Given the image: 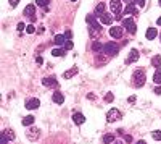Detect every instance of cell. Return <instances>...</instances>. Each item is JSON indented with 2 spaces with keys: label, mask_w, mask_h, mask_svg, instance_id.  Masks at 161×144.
<instances>
[{
  "label": "cell",
  "mask_w": 161,
  "mask_h": 144,
  "mask_svg": "<svg viewBox=\"0 0 161 144\" xmlns=\"http://www.w3.org/2000/svg\"><path fill=\"white\" fill-rule=\"evenodd\" d=\"M86 20L89 23V33H90V36H92V37H97V36L102 33V24L97 23V20H95L94 15H87Z\"/></svg>",
  "instance_id": "cell-1"
},
{
  "label": "cell",
  "mask_w": 161,
  "mask_h": 144,
  "mask_svg": "<svg viewBox=\"0 0 161 144\" xmlns=\"http://www.w3.org/2000/svg\"><path fill=\"white\" fill-rule=\"evenodd\" d=\"M147 81V75H145V70L142 68H137L134 73H132V84L134 88H142Z\"/></svg>",
  "instance_id": "cell-2"
},
{
  "label": "cell",
  "mask_w": 161,
  "mask_h": 144,
  "mask_svg": "<svg viewBox=\"0 0 161 144\" xmlns=\"http://www.w3.org/2000/svg\"><path fill=\"white\" fill-rule=\"evenodd\" d=\"M103 52L110 57H115V55H118V52H119V46L115 44V42H107V44L103 46Z\"/></svg>",
  "instance_id": "cell-3"
},
{
  "label": "cell",
  "mask_w": 161,
  "mask_h": 144,
  "mask_svg": "<svg viewBox=\"0 0 161 144\" xmlns=\"http://www.w3.org/2000/svg\"><path fill=\"white\" fill-rule=\"evenodd\" d=\"M15 141V131L13 129H3L2 134H0V142L2 144H6V142H13Z\"/></svg>",
  "instance_id": "cell-4"
},
{
  "label": "cell",
  "mask_w": 161,
  "mask_h": 144,
  "mask_svg": "<svg viewBox=\"0 0 161 144\" xmlns=\"http://www.w3.org/2000/svg\"><path fill=\"white\" fill-rule=\"evenodd\" d=\"M123 28H124L127 33H131V34H135V31H137V26H135L134 20H132L131 16H127V18L123 20Z\"/></svg>",
  "instance_id": "cell-5"
},
{
  "label": "cell",
  "mask_w": 161,
  "mask_h": 144,
  "mask_svg": "<svg viewBox=\"0 0 161 144\" xmlns=\"http://www.w3.org/2000/svg\"><path fill=\"white\" fill-rule=\"evenodd\" d=\"M121 118H123V113L118 109H110L107 112V120L110 121V123H113V121H119Z\"/></svg>",
  "instance_id": "cell-6"
},
{
  "label": "cell",
  "mask_w": 161,
  "mask_h": 144,
  "mask_svg": "<svg viewBox=\"0 0 161 144\" xmlns=\"http://www.w3.org/2000/svg\"><path fill=\"white\" fill-rule=\"evenodd\" d=\"M110 7H111V11H113V15H116L119 18L123 15V5H121V0H111L110 2Z\"/></svg>",
  "instance_id": "cell-7"
},
{
  "label": "cell",
  "mask_w": 161,
  "mask_h": 144,
  "mask_svg": "<svg viewBox=\"0 0 161 144\" xmlns=\"http://www.w3.org/2000/svg\"><path fill=\"white\" fill-rule=\"evenodd\" d=\"M123 34H124V28H123V26H111L110 36H111L113 39H121Z\"/></svg>",
  "instance_id": "cell-8"
},
{
  "label": "cell",
  "mask_w": 161,
  "mask_h": 144,
  "mask_svg": "<svg viewBox=\"0 0 161 144\" xmlns=\"http://www.w3.org/2000/svg\"><path fill=\"white\" fill-rule=\"evenodd\" d=\"M39 136H40V129L37 126H29V129H27V138L31 141H36Z\"/></svg>",
  "instance_id": "cell-9"
},
{
  "label": "cell",
  "mask_w": 161,
  "mask_h": 144,
  "mask_svg": "<svg viewBox=\"0 0 161 144\" xmlns=\"http://www.w3.org/2000/svg\"><path fill=\"white\" fill-rule=\"evenodd\" d=\"M39 105H40V100L36 99V97H31V99H27V100H26V109H27V110L39 109Z\"/></svg>",
  "instance_id": "cell-10"
},
{
  "label": "cell",
  "mask_w": 161,
  "mask_h": 144,
  "mask_svg": "<svg viewBox=\"0 0 161 144\" xmlns=\"http://www.w3.org/2000/svg\"><path fill=\"white\" fill-rule=\"evenodd\" d=\"M42 84H44L45 88H53V89H57L60 86L55 78H44V80H42Z\"/></svg>",
  "instance_id": "cell-11"
},
{
  "label": "cell",
  "mask_w": 161,
  "mask_h": 144,
  "mask_svg": "<svg viewBox=\"0 0 161 144\" xmlns=\"http://www.w3.org/2000/svg\"><path fill=\"white\" fill-rule=\"evenodd\" d=\"M137 60H139V50L132 49L129 52V55H127V59H126V65H131V63H134Z\"/></svg>",
  "instance_id": "cell-12"
},
{
  "label": "cell",
  "mask_w": 161,
  "mask_h": 144,
  "mask_svg": "<svg viewBox=\"0 0 161 144\" xmlns=\"http://www.w3.org/2000/svg\"><path fill=\"white\" fill-rule=\"evenodd\" d=\"M36 7L34 5H27L26 8H24V16H27V18H31L32 21H36Z\"/></svg>",
  "instance_id": "cell-13"
},
{
  "label": "cell",
  "mask_w": 161,
  "mask_h": 144,
  "mask_svg": "<svg viewBox=\"0 0 161 144\" xmlns=\"http://www.w3.org/2000/svg\"><path fill=\"white\" fill-rule=\"evenodd\" d=\"M135 3H132V2H129L127 5H126V8H124V15H135V13H137V8H135Z\"/></svg>",
  "instance_id": "cell-14"
},
{
  "label": "cell",
  "mask_w": 161,
  "mask_h": 144,
  "mask_svg": "<svg viewBox=\"0 0 161 144\" xmlns=\"http://www.w3.org/2000/svg\"><path fill=\"white\" fill-rule=\"evenodd\" d=\"M73 121H74L76 125H82L84 121H86V117H84L81 112H74L73 113Z\"/></svg>",
  "instance_id": "cell-15"
},
{
  "label": "cell",
  "mask_w": 161,
  "mask_h": 144,
  "mask_svg": "<svg viewBox=\"0 0 161 144\" xmlns=\"http://www.w3.org/2000/svg\"><path fill=\"white\" fill-rule=\"evenodd\" d=\"M113 23V15H110V13H103L100 16V24H111Z\"/></svg>",
  "instance_id": "cell-16"
},
{
  "label": "cell",
  "mask_w": 161,
  "mask_h": 144,
  "mask_svg": "<svg viewBox=\"0 0 161 144\" xmlns=\"http://www.w3.org/2000/svg\"><path fill=\"white\" fill-rule=\"evenodd\" d=\"M103 13H107V5H105V2H100L99 5L95 7V15H99L102 16Z\"/></svg>",
  "instance_id": "cell-17"
},
{
  "label": "cell",
  "mask_w": 161,
  "mask_h": 144,
  "mask_svg": "<svg viewBox=\"0 0 161 144\" xmlns=\"http://www.w3.org/2000/svg\"><path fill=\"white\" fill-rule=\"evenodd\" d=\"M147 39L148 41H151V39H155L156 36H158V31H156V28H148V29H147Z\"/></svg>",
  "instance_id": "cell-18"
},
{
  "label": "cell",
  "mask_w": 161,
  "mask_h": 144,
  "mask_svg": "<svg viewBox=\"0 0 161 144\" xmlns=\"http://www.w3.org/2000/svg\"><path fill=\"white\" fill-rule=\"evenodd\" d=\"M76 73H78V67H73V68H69L68 71L63 73V78H65V80H69V78H73Z\"/></svg>",
  "instance_id": "cell-19"
},
{
  "label": "cell",
  "mask_w": 161,
  "mask_h": 144,
  "mask_svg": "<svg viewBox=\"0 0 161 144\" xmlns=\"http://www.w3.org/2000/svg\"><path fill=\"white\" fill-rule=\"evenodd\" d=\"M52 99H53V102H55V104H63V102H65V96H63L60 91H57V92H55Z\"/></svg>",
  "instance_id": "cell-20"
},
{
  "label": "cell",
  "mask_w": 161,
  "mask_h": 144,
  "mask_svg": "<svg viewBox=\"0 0 161 144\" xmlns=\"http://www.w3.org/2000/svg\"><path fill=\"white\" fill-rule=\"evenodd\" d=\"M65 42H66V36L65 34L55 36V44H57V46H65Z\"/></svg>",
  "instance_id": "cell-21"
},
{
  "label": "cell",
  "mask_w": 161,
  "mask_h": 144,
  "mask_svg": "<svg viewBox=\"0 0 161 144\" xmlns=\"http://www.w3.org/2000/svg\"><path fill=\"white\" fill-rule=\"evenodd\" d=\"M34 121H36V118H34L32 115H29V117H26V118L23 120V125H24V126H32Z\"/></svg>",
  "instance_id": "cell-22"
},
{
  "label": "cell",
  "mask_w": 161,
  "mask_h": 144,
  "mask_svg": "<svg viewBox=\"0 0 161 144\" xmlns=\"http://www.w3.org/2000/svg\"><path fill=\"white\" fill-rule=\"evenodd\" d=\"M151 65L153 67H156V68H159L161 67V55H155L151 59Z\"/></svg>",
  "instance_id": "cell-23"
},
{
  "label": "cell",
  "mask_w": 161,
  "mask_h": 144,
  "mask_svg": "<svg viewBox=\"0 0 161 144\" xmlns=\"http://www.w3.org/2000/svg\"><path fill=\"white\" fill-rule=\"evenodd\" d=\"M103 142H105V144H110V142H115V134H111V133H108V134H105V136H103Z\"/></svg>",
  "instance_id": "cell-24"
},
{
  "label": "cell",
  "mask_w": 161,
  "mask_h": 144,
  "mask_svg": "<svg viewBox=\"0 0 161 144\" xmlns=\"http://www.w3.org/2000/svg\"><path fill=\"white\" fill-rule=\"evenodd\" d=\"M153 81H155L156 84H161V68H158L155 71V75H153Z\"/></svg>",
  "instance_id": "cell-25"
},
{
  "label": "cell",
  "mask_w": 161,
  "mask_h": 144,
  "mask_svg": "<svg viewBox=\"0 0 161 144\" xmlns=\"http://www.w3.org/2000/svg\"><path fill=\"white\" fill-rule=\"evenodd\" d=\"M65 50L66 49H53L52 50V55L53 57H61V55H65Z\"/></svg>",
  "instance_id": "cell-26"
},
{
  "label": "cell",
  "mask_w": 161,
  "mask_h": 144,
  "mask_svg": "<svg viewBox=\"0 0 161 144\" xmlns=\"http://www.w3.org/2000/svg\"><path fill=\"white\" fill-rule=\"evenodd\" d=\"M92 50H94V52H100V50H103V44H100V42H94V44H92Z\"/></svg>",
  "instance_id": "cell-27"
},
{
  "label": "cell",
  "mask_w": 161,
  "mask_h": 144,
  "mask_svg": "<svg viewBox=\"0 0 161 144\" xmlns=\"http://www.w3.org/2000/svg\"><path fill=\"white\" fill-rule=\"evenodd\" d=\"M151 136H153V139L161 141V131H159V129H156V131H153V133H151Z\"/></svg>",
  "instance_id": "cell-28"
},
{
  "label": "cell",
  "mask_w": 161,
  "mask_h": 144,
  "mask_svg": "<svg viewBox=\"0 0 161 144\" xmlns=\"http://www.w3.org/2000/svg\"><path fill=\"white\" fill-rule=\"evenodd\" d=\"M36 3H37L39 7H44V8H45V7L50 3V0H36Z\"/></svg>",
  "instance_id": "cell-29"
},
{
  "label": "cell",
  "mask_w": 161,
  "mask_h": 144,
  "mask_svg": "<svg viewBox=\"0 0 161 144\" xmlns=\"http://www.w3.org/2000/svg\"><path fill=\"white\" fill-rule=\"evenodd\" d=\"M73 47H74V46H73V42H71V41H66V42H65V46H63V49H66V50H71Z\"/></svg>",
  "instance_id": "cell-30"
},
{
  "label": "cell",
  "mask_w": 161,
  "mask_h": 144,
  "mask_svg": "<svg viewBox=\"0 0 161 144\" xmlns=\"http://www.w3.org/2000/svg\"><path fill=\"white\" fill-rule=\"evenodd\" d=\"M113 92H107V96H105V100H107V102H113Z\"/></svg>",
  "instance_id": "cell-31"
},
{
  "label": "cell",
  "mask_w": 161,
  "mask_h": 144,
  "mask_svg": "<svg viewBox=\"0 0 161 144\" xmlns=\"http://www.w3.org/2000/svg\"><path fill=\"white\" fill-rule=\"evenodd\" d=\"M34 31H36V28H34L32 24H29V26H26V33H27V34H32Z\"/></svg>",
  "instance_id": "cell-32"
},
{
  "label": "cell",
  "mask_w": 161,
  "mask_h": 144,
  "mask_svg": "<svg viewBox=\"0 0 161 144\" xmlns=\"http://www.w3.org/2000/svg\"><path fill=\"white\" fill-rule=\"evenodd\" d=\"M134 3L137 7H140V8H143V7H145V0H134Z\"/></svg>",
  "instance_id": "cell-33"
},
{
  "label": "cell",
  "mask_w": 161,
  "mask_h": 144,
  "mask_svg": "<svg viewBox=\"0 0 161 144\" xmlns=\"http://www.w3.org/2000/svg\"><path fill=\"white\" fill-rule=\"evenodd\" d=\"M87 99H89V100H95V94H94V92H89V94H87Z\"/></svg>",
  "instance_id": "cell-34"
},
{
  "label": "cell",
  "mask_w": 161,
  "mask_h": 144,
  "mask_svg": "<svg viewBox=\"0 0 161 144\" xmlns=\"http://www.w3.org/2000/svg\"><path fill=\"white\" fill-rule=\"evenodd\" d=\"M16 29H18V31H23V29H24V23H18Z\"/></svg>",
  "instance_id": "cell-35"
},
{
  "label": "cell",
  "mask_w": 161,
  "mask_h": 144,
  "mask_svg": "<svg viewBox=\"0 0 161 144\" xmlns=\"http://www.w3.org/2000/svg\"><path fill=\"white\" fill-rule=\"evenodd\" d=\"M36 63H37V65H42V63H44V59H42V57H37V59H36Z\"/></svg>",
  "instance_id": "cell-36"
},
{
  "label": "cell",
  "mask_w": 161,
  "mask_h": 144,
  "mask_svg": "<svg viewBox=\"0 0 161 144\" xmlns=\"http://www.w3.org/2000/svg\"><path fill=\"white\" fill-rule=\"evenodd\" d=\"M18 3H19V0H10V5L11 7H16Z\"/></svg>",
  "instance_id": "cell-37"
},
{
  "label": "cell",
  "mask_w": 161,
  "mask_h": 144,
  "mask_svg": "<svg viewBox=\"0 0 161 144\" xmlns=\"http://www.w3.org/2000/svg\"><path fill=\"white\" fill-rule=\"evenodd\" d=\"M65 36H66V39H71V37H73V33H71V31H66Z\"/></svg>",
  "instance_id": "cell-38"
},
{
  "label": "cell",
  "mask_w": 161,
  "mask_h": 144,
  "mask_svg": "<svg viewBox=\"0 0 161 144\" xmlns=\"http://www.w3.org/2000/svg\"><path fill=\"white\" fill-rule=\"evenodd\" d=\"M124 139H126V142H132V136L127 134V136H124Z\"/></svg>",
  "instance_id": "cell-39"
},
{
  "label": "cell",
  "mask_w": 161,
  "mask_h": 144,
  "mask_svg": "<svg viewBox=\"0 0 161 144\" xmlns=\"http://www.w3.org/2000/svg\"><path fill=\"white\" fill-rule=\"evenodd\" d=\"M135 99H137L135 96H131V97H129V102H131V104H134V102H135Z\"/></svg>",
  "instance_id": "cell-40"
},
{
  "label": "cell",
  "mask_w": 161,
  "mask_h": 144,
  "mask_svg": "<svg viewBox=\"0 0 161 144\" xmlns=\"http://www.w3.org/2000/svg\"><path fill=\"white\" fill-rule=\"evenodd\" d=\"M155 92H156V94H161V86H158V88L155 89Z\"/></svg>",
  "instance_id": "cell-41"
},
{
  "label": "cell",
  "mask_w": 161,
  "mask_h": 144,
  "mask_svg": "<svg viewBox=\"0 0 161 144\" xmlns=\"http://www.w3.org/2000/svg\"><path fill=\"white\" fill-rule=\"evenodd\" d=\"M137 144H147V142H145V141H142V139H140V141H139V142H137Z\"/></svg>",
  "instance_id": "cell-42"
},
{
  "label": "cell",
  "mask_w": 161,
  "mask_h": 144,
  "mask_svg": "<svg viewBox=\"0 0 161 144\" xmlns=\"http://www.w3.org/2000/svg\"><path fill=\"white\" fill-rule=\"evenodd\" d=\"M158 24H159V26H161V16H159V18H158Z\"/></svg>",
  "instance_id": "cell-43"
},
{
  "label": "cell",
  "mask_w": 161,
  "mask_h": 144,
  "mask_svg": "<svg viewBox=\"0 0 161 144\" xmlns=\"http://www.w3.org/2000/svg\"><path fill=\"white\" fill-rule=\"evenodd\" d=\"M113 144H123V142H119V141H115Z\"/></svg>",
  "instance_id": "cell-44"
},
{
  "label": "cell",
  "mask_w": 161,
  "mask_h": 144,
  "mask_svg": "<svg viewBox=\"0 0 161 144\" xmlns=\"http://www.w3.org/2000/svg\"><path fill=\"white\" fill-rule=\"evenodd\" d=\"M124 2H127V3H129V0H124Z\"/></svg>",
  "instance_id": "cell-45"
},
{
  "label": "cell",
  "mask_w": 161,
  "mask_h": 144,
  "mask_svg": "<svg viewBox=\"0 0 161 144\" xmlns=\"http://www.w3.org/2000/svg\"><path fill=\"white\" fill-rule=\"evenodd\" d=\"M71 2H76V0H71Z\"/></svg>",
  "instance_id": "cell-46"
},
{
  "label": "cell",
  "mask_w": 161,
  "mask_h": 144,
  "mask_svg": "<svg viewBox=\"0 0 161 144\" xmlns=\"http://www.w3.org/2000/svg\"><path fill=\"white\" fill-rule=\"evenodd\" d=\"M159 5H161V0H159Z\"/></svg>",
  "instance_id": "cell-47"
},
{
  "label": "cell",
  "mask_w": 161,
  "mask_h": 144,
  "mask_svg": "<svg viewBox=\"0 0 161 144\" xmlns=\"http://www.w3.org/2000/svg\"><path fill=\"white\" fill-rule=\"evenodd\" d=\"M159 39H161V36H159Z\"/></svg>",
  "instance_id": "cell-48"
}]
</instances>
